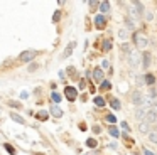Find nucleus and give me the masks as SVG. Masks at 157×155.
Returning a JSON list of instances; mask_svg holds the SVG:
<instances>
[{"label":"nucleus","instance_id":"nucleus-23","mask_svg":"<svg viewBox=\"0 0 157 155\" xmlns=\"http://www.w3.org/2000/svg\"><path fill=\"white\" fill-rule=\"evenodd\" d=\"M149 140H150L152 143H157V130H154V132L149 133Z\"/></svg>","mask_w":157,"mask_h":155},{"label":"nucleus","instance_id":"nucleus-19","mask_svg":"<svg viewBox=\"0 0 157 155\" xmlns=\"http://www.w3.org/2000/svg\"><path fill=\"white\" fill-rule=\"evenodd\" d=\"M9 116H10L14 121H17V123H24V118H22L20 115H17V113H10Z\"/></svg>","mask_w":157,"mask_h":155},{"label":"nucleus","instance_id":"nucleus-12","mask_svg":"<svg viewBox=\"0 0 157 155\" xmlns=\"http://www.w3.org/2000/svg\"><path fill=\"white\" fill-rule=\"evenodd\" d=\"M73 49H74V42H69V44L66 46L64 52H63V58H69V56H71V52H73Z\"/></svg>","mask_w":157,"mask_h":155},{"label":"nucleus","instance_id":"nucleus-27","mask_svg":"<svg viewBox=\"0 0 157 155\" xmlns=\"http://www.w3.org/2000/svg\"><path fill=\"white\" fill-rule=\"evenodd\" d=\"M86 147H90V148H95V147H96V140L88 138V140H86Z\"/></svg>","mask_w":157,"mask_h":155},{"label":"nucleus","instance_id":"nucleus-37","mask_svg":"<svg viewBox=\"0 0 157 155\" xmlns=\"http://www.w3.org/2000/svg\"><path fill=\"white\" fill-rule=\"evenodd\" d=\"M144 155H156V154L150 152V150H147V148H144Z\"/></svg>","mask_w":157,"mask_h":155},{"label":"nucleus","instance_id":"nucleus-6","mask_svg":"<svg viewBox=\"0 0 157 155\" xmlns=\"http://www.w3.org/2000/svg\"><path fill=\"white\" fill-rule=\"evenodd\" d=\"M147 111H149V110H147V108H142V106L135 110V118L139 120L140 123H144V121H145V118H147Z\"/></svg>","mask_w":157,"mask_h":155},{"label":"nucleus","instance_id":"nucleus-36","mask_svg":"<svg viewBox=\"0 0 157 155\" xmlns=\"http://www.w3.org/2000/svg\"><path fill=\"white\" fill-rule=\"evenodd\" d=\"M144 83H145V81H144V78H137V84H139V86H140V84H144Z\"/></svg>","mask_w":157,"mask_h":155},{"label":"nucleus","instance_id":"nucleus-10","mask_svg":"<svg viewBox=\"0 0 157 155\" xmlns=\"http://www.w3.org/2000/svg\"><path fill=\"white\" fill-rule=\"evenodd\" d=\"M49 113H51L52 116H56V118H61V116H63V110H61L57 105H52L51 108H49Z\"/></svg>","mask_w":157,"mask_h":155},{"label":"nucleus","instance_id":"nucleus-28","mask_svg":"<svg viewBox=\"0 0 157 155\" xmlns=\"http://www.w3.org/2000/svg\"><path fill=\"white\" fill-rule=\"evenodd\" d=\"M110 135H112V136H117V138L120 136V132L117 130V127H112V128H110Z\"/></svg>","mask_w":157,"mask_h":155},{"label":"nucleus","instance_id":"nucleus-25","mask_svg":"<svg viewBox=\"0 0 157 155\" xmlns=\"http://www.w3.org/2000/svg\"><path fill=\"white\" fill-rule=\"evenodd\" d=\"M95 105H96V106H105V99L102 96H96L95 98Z\"/></svg>","mask_w":157,"mask_h":155},{"label":"nucleus","instance_id":"nucleus-38","mask_svg":"<svg viewBox=\"0 0 157 155\" xmlns=\"http://www.w3.org/2000/svg\"><path fill=\"white\" fill-rule=\"evenodd\" d=\"M34 69H37V64H31L29 66V71H34Z\"/></svg>","mask_w":157,"mask_h":155},{"label":"nucleus","instance_id":"nucleus-17","mask_svg":"<svg viewBox=\"0 0 157 155\" xmlns=\"http://www.w3.org/2000/svg\"><path fill=\"white\" fill-rule=\"evenodd\" d=\"M100 10H102V12H108V10H110V2H106V0H105V2H102V3H100Z\"/></svg>","mask_w":157,"mask_h":155},{"label":"nucleus","instance_id":"nucleus-18","mask_svg":"<svg viewBox=\"0 0 157 155\" xmlns=\"http://www.w3.org/2000/svg\"><path fill=\"white\" fill-rule=\"evenodd\" d=\"M47 116H49L47 111H39V113L35 115V118H37V120H41V121H44V120H47Z\"/></svg>","mask_w":157,"mask_h":155},{"label":"nucleus","instance_id":"nucleus-7","mask_svg":"<svg viewBox=\"0 0 157 155\" xmlns=\"http://www.w3.org/2000/svg\"><path fill=\"white\" fill-rule=\"evenodd\" d=\"M145 121H147L149 125H150V123H157V108H150V110L147 111Z\"/></svg>","mask_w":157,"mask_h":155},{"label":"nucleus","instance_id":"nucleus-34","mask_svg":"<svg viewBox=\"0 0 157 155\" xmlns=\"http://www.w3.org/2000/svg\"><path fill=\"white\" fill-rule=\"evenodd\" d=\"M59 19H61V12L57 10V12H56V14L52 15V20H54V22H57V20H59Z\"/></svg>","mask_w":157,"mask_h":155},{"label":"nucleus","instance_id":"nucleus-24","mask_svg":"<svg viewBox=\"0 0 157 155\" xmlns=\"http://www.w3.org/2000/svg\"><path fill=\"white\" fill-rule=\"evenodd\" d=\"M110 88H112L110 81H103V83H102V86H100V89H103V91H108Z\"/></svg>","mask_w":157,"mask_h":155},{"label":"nucleus","instance_id":"nucleus-21","mask_svg":"<svg viewBox=\"0 0 157 155\" xmlns=\"http://www.w3.org/2000/svg\"><path fill=\"white\" fill-rule=\"evenodd\" d=\"M132 5H135V7H137V10H139L140 14H144V10H145V7H144V5H142L140 2H137V0H135V2H132Z\"/></svg>","mask_w":157,"mask_h":155},{"label":"nucleus","instance_id":"nucleus-35","mask_svg":"<svg viewBox=\"0 0 157 155\" xmlns=\"http://www.w3.org/2000/svg\"><path fill=\"white\" fill-rule=\"evenodd\" d=\"M108 68H110L108 61H106V59H103V61H102V69H108Z\"/></svg>","mask_w":157,"mask_h":155},{"label":"nucleus","instance_id":"nucleus-16","mask_svg":"<svg viewBox=\"0 0 157 155\" xmlns=\"http://www.w3.org/2000/svg\"><path fill=\"white\" fill-rule=\"evenodd\" d=\"M110 106H112L113 110H120V108H122V105H120V101H118L117 98H113V99H112V103H110Z\"/></svg>","mask_w":157,"mask_h":155},{"label":"nucleus","instance_id":"nucleus-9","mask_svg":"<svg viewBox=\"0 0 157 155\" xmlns=\"http://www.w3.org/2000/svg\"><path fill=\"white\" fill-rule=\"evenodd\" d=\"M105 25H106V19H105L103 15H96L95 17V27L96 29H103Z\"/></svg>","mask_w":157,"mask_h":155},{"label":"nucleus","instance_id":"nucleus-26","mask_svg":"<svg viewBox=\"0 0 157 155\" xmlns=\"http://www.w3.org/2000/svg\"><path fill=\"white\" fill-rule=\"evenodd\" d=\"M3 147H5V150H7V152H9V154H10V155H15V148H14L12 145H9V143H5Z\"/></svg>","mask_w":157,"mask_h":155},{"label":"nucleus","instance_id":"nucleus-39","mask_svg":"<svg viewBox=\"0 0 157 155\" xmlns=\"http://www.w3.org/2000/svg\"><path fill=\"white\" fill-rule=\"evenodd\" d=\"M122 128H125V130H128V123H127V121H122Z\"/></svg>","mask_w":157,"mask_h":155},{"label":"nucleus","instance_id":"nucleus-14","mask_svg":"<svg viewBox=\"0 0 157 155\" xmlns=\"http://www.w3.org/2000/svg\"><path fill=\"white\" fill-rule=\"evenodd\" d=\"M144 81H145V84H149V86H152L154 83H156V78H154V74H145V78H144Z\"/></svg>","mask_w":157,"mask_h":155},{"label":"nucleus","instance_id":"nucleus-3","mask_svg":"<svg viewBox=\"0 0 157 155\" xmlns=\"http://www.w3.org/2000/svg\"><path fill=\"white\" fill-rule=\"evenodd\" d=\"M130 99H132V103L135 105V106H142V101H144V95L140 93V91H134L132 95H130Z\"/></svg>","mask_w":157,"mask_h":155},{"label":"nucleus","instance_id":"nucleus-20","mask_svg":"<svg viewBox=\"0 0 157 155\" xmlns=\"http://www.w3.org/2000/svg\"><path fill=\"white\" fill-rule=\"evenodd\" d=\"M125 27H127V29H130V30H134V29H135L134 19H127V20H125Z\"/></svg>","mask_w":157,"mask_h":155},{"label":"nucleus","instance_id":"nucleus-15","mask_svg":"<svg viewBox=\"0 0 157 155\" xmlns=\"http://www.w3.org/2000/svg\"><path fill=\"white\" fill-rule=\"evenodd\" d=\"M130 15H132L134 19H139L142 14H140L139 10H137V7H135V5H132V9H130Z\"/></svg>","mask_w":157,"mask_h":155},{"label":"nucleus","instance_id":"nucleus-2","mask_svg":"<svg viewBox=\"0 0 157 155\" xmlns=\"http://www.w3.org/2000/svg\"><path fill=\"white\" fill-rule=\"evenodd\" d=\"M128 62H130V66H132V68H137L140 62H142V56H140L139 52L132 51V52H130V56H128Z\"/></svg>","mask_w":157,"mask_h":155},{"label":"nucleus","instance_id":"nucleus-31","mask_svg":"<svg viewBox=\"0 0 157 155\" xmlns=\"http://www.w3.org/2000/svg\"><path fill=\"white\" fill-rule=\"evenodd\" d=\"M9 106H12V108H20V103L14 101V99H10V101H9Z\"/></svg>","mask_w":157,"mask_h":155},{"label":"nucleus","instance_id":"nucleus-32","mask_svg":"<svg viewBox=\"0 0 157 155\" xmlns=\"http://www.w3.org/2000/svg\"><path fill=\"white\" fill-rule=\"evenodd\" d=\"M106 121H110V123H115V121H117V116H113V115H106Z\"/></svg>","mask_w":157,"mask_h":155},{"label":"nucleus","instance_id":"nucleus-40","mask_svg":"<svg viewBox=\"0 0 157 155\" xmlns=\"http://www.w3.org/2000/svg\"><path fill=\"white\" fill-rule=\"evenodd\" d=\"M93 132H95V133H100L102 130H100V127H93Z\"/></svg>","mask_w":157,"mask_h":155},{"label":"nucleus","instance_id":"nucleus-13","mask_svg":"<svg viewBox=\"0 0 157 155\" xmlns=\"http://www.w3.org/2000/svg\"><path fill=\"white\" fill-rule=\"evenodd\" d=\"M139 132H142V133H150V125H149L147 121L140 123L139 125Z\"/></svg>","mask_w":157,"mask_h":155},{"label":"nucleus","instance_id":"nucleus-8","mask_svg":"<svg viewBox=\"0 0 157 155\" xmlns=\"http://www.w3.org/2000/svg\"><path fill=\"white\" fill-rule=\"evenodd\" d=\"M93 79L96 81V83H103V69L102 68H96L95 71H93Z\"/></svg>","mask_w":157,"mask_h":155},{"label":"nucleus","instance_id":"nucleus-5","mask_svg":"<svg viewBox=\"0 0 157 155\" xmlns=\"http://www.w3.org/2000/svg\"><path fill=\"white\" fill-rule=\"evenodd\" d=\"M64 95H66V98H68L69 101H74L76 96H78V91H76V88L68 86V88H64Z\"/></svg>","mask_w":157,"mask_h":155},{"label":"nucleus","instance_id":"nucleus-41","mask_svg":"<svg viewBox=\"0 0 157 155\" xmlns=\"http://www.w3.org/2000/svg\"><path fill=\"white\" fill-rule=\"evenodd\" d=\"M37 155H44V154H37Z\"/></svg>","mask_w":157,"mask_h":155},{"label":"nucleus","instance_id":"nucleus-11","mask_svg":"<svg viewBox=\"0 0 157 155\" xmlns=\"http://www.w3.org/2000/svg\"><path fill=\"white\" fill-rule=\"evenodd\" d=\"M142 66H144V69H147L150 66V54L149 52H144L142 54Z\"/></svg>","mask_w":157,"mask_h":155},{"label":"nucleus","instance_id":"nucleus-1","mask_svg":"<svg viewBox=\"0 0 157 155\" xmlns=\"http://www.w3.org/2000/svg\"><path fill=\"white\" fill-rule=\"evenodd\" d=\"M134 42H135V46H137V49H145L147 47V37L142 34V32H135L134 34Z\"/></svg>","mask_w":157,"mask_h":155},{"label":"nucleus","instance_id":"nucleus-22","mask_svg":"<svg viewBox=\"0 0 157 155\" xmlns=\"http://www.w3.org/2000/svg\"><path fill=\"white\" fill-rule=\"evenodd\" d=\"M103 51H112V40L110 39L103 40Z\"/></svg>","mask_w":157,"mask_h":155},{"label":"nucleus","instance_id":"nucleus-4","mask_svg":"<svg viewBox=\"0 0 157 155\" xmlns=\"http://www.w3.org/2000/svg\"><path fill=\"white\" fill-rule=\"evenodd\" d=\"M35 54H37L35 51H25V52H22V54L19 56V59H20L22 62H31V61L35 58Z\"/></svg>","mask_w":157,"mask_h":155},{"label":"nucleus","instance_id":"nucleus-30","mask_svg":"<svg viewBox=\"0 0 157 155\" xmlns=\"http://www.w3.org/2000/svg\"><path fill=\"white\" fill-rule=\"evenodd\" d=\"M51 98H52V101H54V103H59V101H61V96H59L57 93H52Z\"/></svg>","mask_w":157,"mask_h":155},{"label":"nucleus","instance_id":"nucleus-33","mask_svg":"<svg viewBox=\"0 0 157 155\" xmlns=\"http://www.w3.org/2000/svg\"><path fill=\"white\" fill-rule=\"evenodd\" d=\"M118 37H120V39H127V37H128V36H127V30H123V29H122V30L118 32Z\"/></svg>","mask_w":157,"mask_h":155},{"label":"nucleus","instance_id":"nucleus-29","mask_svg":"<svg viewBox=\"0 0 157 155\" xmlns=\"http://www.w3.org/2000/svg\"><path fill=\"white\" fill-rule=\"evenodd\" d=\"M88 5H90V7H91V9H90V10H96V7H100V3H98V2H95V0H91V2H90V3H88Z\"/></svg>","mask_w":157,"mask_h":155}]
</instances>
